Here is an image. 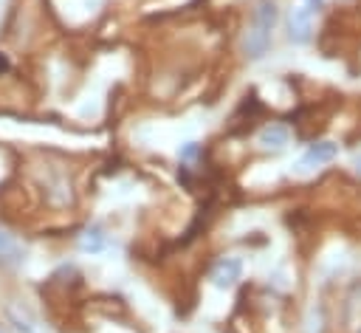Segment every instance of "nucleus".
<instances>
[{
    "label": "nucleus",
    "mask_w": 361,
    "mask_h": 333,
    "mask_svg": "<svg viewBox=\"0 0 361 333\" xmlns=\"http://www.w3.org/2000/svg\"><path fill=\"white\" fill-rule=\"evenodd\" d=\"M0 333H8V327H6V325H0Z\"/></svg>",
    "instance_id": "12"
},
{
    "label": "nucleus",
    "mask_w": 361,
    "mask_h": 333,
    "mask_svg": "<svg viewBox=\"0 0 361 333\" xmlns=\"http://www.w3.org/2000/svg\"><path fill=\"white\" fill-rule=\"evenodd\" d=\"M338 155V144L336 141H316L307 147L305 158H302V166H319V164H327Z\"/></svg>",
    "instance_id": "5"
},
{
    "label": "nucleus",
    "mask_w": 361,
    "mask_h": 333,
    "mask_svg": "<svg viewBox=\"0 0 361 333\" xmlns=\"http://www.w3.org/2000/svg\"><path fill=\"white\" fill-rule=\"evenodd\" d=\"M313 14H316V8H310L307 3L290 11V20H288V37H290V42H296V45L310 42V37H313Z\"/></svg>",
    "instance_id": "1"
},
{
    "label": "nucleus",
    "mask_w": 361,
    "mask_h": 333,
    "mask_svg": "<svg viewBox=\"0 0 361 333\" xmlns=\"http://www.w3.org/2000/svg\"><path fill=\"white\" fill-rule=\"evenodd\" d=\"M240 274H243V262L237 257H223L212 268V282L217 288H234L237 279H240Z\"/></svg>",
    "instance_id": "2"
},
{
    "label": "nucleus",
    "mask_w": 361,
    "mask_h": 333,
    "mask_svg": "<svg viewBox=\"0 0 361 333\" xmlns=\"http://www.w3.org/2000/svg\"><path fill=\"white\" fill-rule=\"evenodd\" d=\"M288 138H290V133L285 124H268L259 130V147L262 150H282L288 144Z\"/></svg>",
    "instance_id": "6"
},
{
    "label": "nucleus",
    "mask_w": 361,
    "mask_h": 333,
    "mask_svg": "<svg viewBox=\"0 0 361 333\" xmlns=\"http://www.w3.org/2000/svg\"><path fill=\"white\" fill-rule=\"evenodd\" d=\"M0 262H20V246L6 231H0Z\"/></svg>",
    "instance_id": "8"
},
{
    "label": "nucleus",
    "mask_w": 361,
    "mask_h": 333,
    "mask_svg": "<svg viewBox=\"0 0 361 333\" xmlns=\"http://www.w3.org/2000/svg\"><path fill=\"white\" fill-rule=\"evenodd\" d=\"M276 23H279V8H276V3H274V0H259V3L254 6V11H251V25L274 34Z\"/></svg>",
    "instance_id": "3"
},
{
    "label": "nucleus",
    "mask_w": 361,
    "mask_h": 333,
    "mask_svg": "<svg viewBox=\"0 0 361 333\" xmlns=\"http://www.w3.org/2000/svg\"><path fill=\"white\" fill-rule=\"evenodd\" d=\"M104 246H107V234H104V229H102L99 223L87 226V229L82 231V237H79V248H82V251L99 254V251H104Z\"/></svg>",
    "instance_id": "7"
},
{
    "label": "nucleus",
    "mask_w": 361,
    "mask_h": 333,
    "mask_svg": "<svg viewBox=\"0 0 361 333\" xmlns=\"http://www.w3.org/2000/svg\"><path fill=\"white\" fill-rule=\"evenodd\" d=\"M8 319H11V325H14L20 333H39L37 325H34L23 310H17V308H8Z\"/></svg>",
    "instance_id": "9"
},
{
    "label": "nucleus",
    "mask_w": 361,
    "mask_h": 333,
    "mask_svg": "<svg viewBox=\"0 0 361 333\" xmlns=\"http://www.w3.org/2000/svg\"><path fill=\"white\" fill-rule=\"evenodd\" d=\"M355 169H358V175H361V155H358V161H355Z\"/></svg>",
    "instance_id": "11"
},
{
    "label": "nucleus",
    "mask_w": 361,
    "mask_h": 333,
    "mask_svg": "<svg viewBox=\"0 0 361 333\" xmlns=\"http://www.w3.org/2000/svg\"><path fill=\"white\" fill-rule=\"evenodd\" d=\"M197 152H200V147H197L195 141H186V144L180 147V158H183V161H192V158H197Z\"/></svg>",
    "instance_id": "10"
},
{
    "label": "nucleus",
    "mask_w": 361,
    "mask_h": 333,
    "mask_svg": "<svg viewBox=\"0 0 361 333\" xmlns=\"http://www.w3.org/2000/svg\"><path fill=\"white\" fill-rule=\"evenodd\" d=\"M268 48H271V31H262V28H254V25H251V31H248L245 40H243L245 56H248V59H262Z\"/></svg>",
    "instance_id": "4"
}]
</instances>
